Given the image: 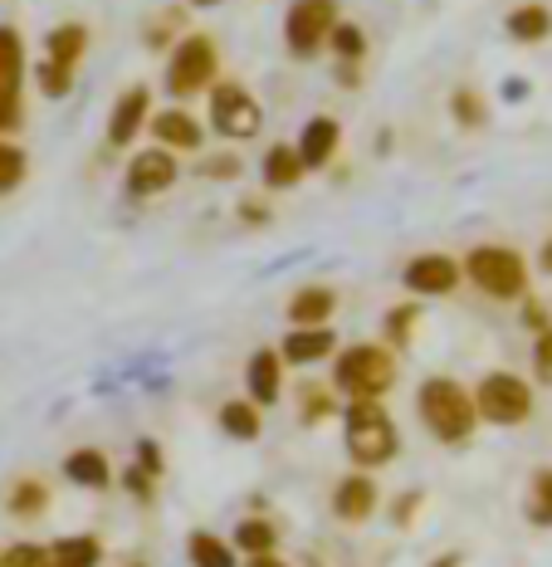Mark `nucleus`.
Listing matches in <instances>:
<instances>
[{"instance_id":"nucleus-11","label":"nucleus","mask_w":552,"mask_h":567,"mask_svg":"<svg viewBox=\"0 0 552 567\" xmlns=\"http://www.w3.org/2000/svg\"><path fill=\"white\" fill-rule=\"evenodd\" d=\"M176 172H181V167H176V152H167V147H143L133 162H127L123 186H127V196H133V200H152V196L171 192Z\"/></svg>"},{"instance_id":"nucleus-28","label":"nucleus","mask_w":552,"mask_h":567,"mask_svg":"<svg viewBox=\"0 0 552 567\" xmlns=\"http://www.w3.org/2000/svg\"><path fill=\"white\" fill-rule=\"evenodd\" d=\"M523 518L533 528H552V465L533 470V480H528V489H523Z\"/></svg>"},{"instance_id":"nucleus-40","label":"nucleus","mask_w":552,"mask_h":567,"mask_svg":"<svg viewBox=\"0 0 552 567\" xmlns=\"http://www.w3.org/2000/svg\"><path fill=\"white\" fill-rule=\"evenodd\" d=\"M420 504H426V494H420V489H406L402 499L392 504V524H396V528H410V524H416V514H420Z\"/></svg>"},{"instance_id":"nucleus-35","label":"nucleus","mask_w":552,"mask_h":567,"mask_svg":"<svg viewBox=\"0 0 552 567\" xmlns=\"http://www.w3.org/2000/svg\"><path fill=\"white\" fill-rule=\"evenodd\" d=\"M196 172L210 176V182H240L244 162H240V152H210V157L196 162Z\"/></svg>"},{"instance_id":"nucleus-9","label":"nucleus","mask_w":552,"mask_h":567,"mask_svg":"<svg viewBox=\"0 0 552 567\" xmlns=\"http://www.w3.org/2000/svg\"><path fill=\"white\" fill-rule=\"evenodd\" d=\"M20 84H25V40H20V30L0 25V137L25 123Z\"/></svg>"},{"instance_id":"nucleus-44","label":"nucleus","mask_w":552,"mask_h":567,"mask_svg":"<svg viewBox=\"0 0 552 567\" xmlns=\"http://www.w3.org/2000/svg\"><path fill=\"white\" fill-rule=\"evenodd\" d=\"M240 567H289V563L279 558V553H264V558H244Z\"/></svg>"},{"instance_id":"nucleus-15","label":"nucleus","mask_w":552,"mask_h":567,"mask_svg":"<svg viewBox=\"0 0 552 567\" xmlns=\"http://www.w3.org/2000/svg\"><path fill=\"white\" fill-rule=\"evenodd\" d=\"M293 147H299V157H303V167L309 172L333 167L337 147H343V123H337V117H309Z\"/></svg>"},{"instance_id":"nucleus-29","label":"nucleus","mask_w":552,"mask_h":567,"mask_svg":"<svg viewBox=\"0 0 552 567\" xmlns=\"http://www.w3.org/2000/svg\"><path fill=\"white\" fill-rule=\"evenodd\" d=\"M186 10L181 6H167V10H157V16H147V25H143V44L147 50H167V44H181L186 40Z\"/></svg>"},{"instance_id":"nucleus-20","label":"nucleus","mask_w":552,"mask_h":567,"mask_svg":"<svg viewBox=\"0 0 552 567\" xmlns=\"http://www.w3.org/2000/svg\"><path fill=\"white\" fill-rule=\"evenodd\" d=\"M260 176H264L269 192H293V186L309 176V167H303V157H299L293 142H274V147L264 152V162H260Z\"/></svg>"},{"instance_id":"nucleus-18","label":"nucleus","mask_w":552,"mask_h":567,"mask_svg":"<svg viewBox=\"0 0 552 567\" xmlns=\"http://www.w3.org/2000/svg\"><path fill=\"white\" fill-rule=\"evenodd\" d=\"M152 137H157V147H167V152H201L206 147V127L186 109H162L152 117Z\"/></svg>"},{"instance_id":"nucleus-34","label":"nucleus","mask_w":552,"mask_h":567,"mask_svg":"<svg viewBox=\"0 0 552 567\" xmlns=\"http://www.w3.org/2000/svg\"><path fill=\"white\" fill-rule=\"evenodd\" d=\"M25 172H30L25 152H20L10 137H0V196H6V192H15V186L25 182Z\"/></svg>"},{"instance_id":"nucleus-19","label":"nucleus","mask_w":552,"mask_h":567,"mask_svg":"<svg viewBox=\"0 0 552 567\" xmlns=\"http://www.w3.org/2000/svg\"><path fill=\"white\" fill-rule=\"evenodd\" d=\"M64 480L79 484V489H108L113 484V460L98 451V445H79V451L64 455Z\"/></svg>"},{"instance_id":"nucleus-3","label":"nucleus","mask_w":552,"mask_h":567,"mask_svg":"<svg viewBox=\"0 0 552 567\" xmlns=\"http://www.w3.org/2000/svg\"><path fill=\"white\" fill-rule=\"evenodd\" d=\"M343 445L357 470H382L392 465L396 451H402V431H396L392 411L382 401H347L343 411Z\"/></svg>"},{"instance_id":"nucleus-27","label":"nucleus","mask_w":552,"mask_h":567,"mask_svg":"<svg viewBox=\"0 0 552 567\" xmlns=\"http://www.w3.org/2000/svg\"><path fill=\"white\" fill-rule=\"evenodd\" d=\"M50 558L54 567H98L103 563V543L93 534H69L50 543Z\"/></svg>"},{"instance_id":"nucleus-26","label":"nucleus","mask_w":552,"mask_h":567,"mask_svg":"<svg viewBox=\"0 0 552 567\" xmlns=\"http://www.w3.org/2000/svg\"><path fill=\"white\" fill-rule=\"evenodd\" d=\"M50 484L44 480H34V475H25V480H15L10 484V494H6V509L15 514V518H40V514H50Z\"/></svg>"},{"instance_id":"nucleus-8","label":"nucleus","mask_w":552,"mask_h":567,"mask_svg":"<svg viewBox=\"0 0 552 567\" xmlns=\"http://www.w3.org/2000/svg\"><path fill=\"white\" fill-rule=\"evenodd\" d=\"M337 30V0H293L284 16V44L293 59H313L327 50Z\"/></svg>"},{"instance_id":"nucleus-30","label":"nucleus","mask_w":552,"mask_h":567,"mask_svg":"<svg viewBox=\"0 0 552 567\" xmlns=\"http://www.w3.org/2000/svg\"><path fill=\"white\" fill-rule=\"evenodd\" d=\"M333 416H337L333 382H303V392H299V421L303 425H323V421H333Z\"/></svg>"},{"instance_id":"nucleus-17","label":"nucleus","mask_w":552,"mask_h":567,"mask_svg":"<svg viewBox=\"0 0 552 567\" xmlns=\"http://www.w3.org/2000/svg\"><path fill=\"white\" fill-rule=\"evenodd\" d=\"M284 313H289V328H327V318L337 313V293L327 284H303V289L289 293Z\"/></svg>"},{"instance_id":"nucleus-32","label":"nucleus","mask_w":552,"mask_h":567,"mask_svg":"<svg viewBox=\"0 0 552 567\" xmlns=\"http://www.w3.org/2000/svg\"><path fill=\"white\" fill-rule=\"evenodd\" d=\"M416 323H420V303H396V309H386V318H382V333L392 348H410Z\"/></svg>"},{"instance_id":"nucleus-37","label":"nucleus","mask_w":552,"mask_h":567,"mask_svg":"<svg viewBox=\"0 0 552 567\" xmlns=\"http://www.w3.org/2000/svg\"><path fill=\"white\" fill-rule=\"evenodd\" d=\"M533 382L552 386V328L533 338Z\"/></svg>"},{"instance_id":"nucleus-6","label":"nucleus","mask_w":552,"mask_h":567,"mask_svg":"<svg viewBox=\"0 0 552 567\" xmlns=\"http://www.w3.org/2000/svg\"><path fill=\"white\" fill-rule=\"evenodd\" d=\"M475 406H479V421H489V425H523L533 416V386H528L519 372L494 368L479 377Z\"/></svg>"},{"instance_id":"nucleus-21","label":"nucleus","mask_w":552,"mask_h":567,"mask_svg":"<svg viewBox=\"0 0 552 567\" xmlns=\"http://www.w3.org/2000/svg\"><path fill=\"white\" fill-rule=\"evenodd\" d=\"M84 54H88V25H79V20H64V25H54L44 34V59L69 69V74H79V59Z\"/></svg>"},{"instance_id":"nucleus-1","label":"nucleus","mask_w":552,"mask_h":567,"mask_svg":"<svg viewBox=\"0 0 552 567\" xmlns=\"http://www.w3.org/2000/svg\"><path fill=\"white\" fill-rule=\"evenodd\" d=\"M416 421L426 425L430 441L440 445H465L479 431V406L475 392H465L455 377H426L416 386Z\"/></svg>"},{"instance_id":"nucleus-23","label":"nucleus","mask_w":552,"mask_h":567,"mask_svg":"<svg viewBox=\"0 0 552 567\" xmlns=\"http://www.w3.org/2000/svg\"><path fill=\"white\" fill-rule=\"evenodd\" d=\"M216 421H220V431H226L230 441H260V431H264V416H260V406H254L250 396L220 401Z\"/></svg>"},{"instance_id":"nucleus-38","label":"nucleus","mask_w":552,"mask_h":567,"mask_svg":"<svg viewBox=\"0 0 552 567\" xmlns=\"http://www.w3.org/2000/svg\"><path fill=\"white\" fill-rule=\"evenodd\" d=\"M123 489L133 494L137 504H152V499H157V480H152L147 470H137V465H133V470H123Z\"/></svg>"},{"instance_id":"nucleus-12","label":"nucleus","mask_w":552,"mask_h":567,"mask_svg":"<svg viewBox=\"0 0 552 567\" xmlns=\"http://www.w3.org/2000/svg\"><path fill=\"white\" fill-rule=\"evenodd\" d=\"M382 504V489L367 470H347L343 480L333 484V518L337 524H367Z\"/></svg>"},{"instance_id":"nucleus-24","label":"nucleus","mask_w":552,"mask_h":567,"mask_svg":"<svg viewBox=\"0 0 552 567\" xmlns=\"http://www.w3.org/2000/svg\"><path fill=\"white\" fill-rule=\"evenodd\" d=\"M235 553H244V558H264V553H279V528L274 518L264 514H250L235 524Z\"/></svg>"},{"instance_id":"nucleus-45","label":"nucleus","mask_w":552,"mask_h":567,"mask_svg":"<svg viewBox=\"0 0 552 567\" xmlns=\"http://www.w3.org/2000/svg\"><path fill=\"white\" fill-rule=\"evenodd\" d=\"M430 567H465V553H445V558H436Z\"/></svg>"},{"instance_id":"nucleus-36","label":"nucleus","mask_w":552,"mask_h":567,"mask_svg":"<svg viewBox=\"0 0 552 567\" xmlns=\"http://www.w3.org/2000/svg\"><path fill=\"white\" fill-rule=\"evenodd\" d=\"M0 567H54V558L40 543H15V548L0 553Z\"/></svg>"},{"instance_id":"nucleus-41","label":"nucleus","mask_w":552,"mask_h":567,"mask_svg":"<svg viewBox=\"0 0 552 567\" xmlns=\"http://www.w3.org/2000/svg\"><path fill=\"white\" fill-rule=\"evenodd\" d=\"M137 470H147L152 480H162V470H167V460H162V445L157 441H137Z\"/></svg>"},{"instance_id":"nucleus-10","label":"nucleus","mask_w":552,"mask_h":567,"mask_svg":"<svg viewBox=\"0 0 552 567\" xmlns=\"http://www.w3.org/2000/svg\"><path fill=\"white\" fill-rule=\"evenodd\" d=\"M460 279H465V265L445 250H426V255L406 259V269H402V284L416 299H445V293L460 289Z\"/></svg>"},{"instance_id":"nucleus-42","label":"nucleus","mask_w":552,"mask_h":567,"mask_svg":"<svg viewBox=\"0 0 552 567\" xmlns=\"http://www.w3.org/2000/svg\"><path fill=\"white\" fill-rule=\"evenodd\" d=\"M240 220H250V226H269V206L264 200H240Z\"/></svg>"},{"instance_id":"nucleus-48","label":"nucleus","mask_w":552,"mask_h":567,"mask_svg":"<svg viewBox=\"0 0 552 567\" xmlns=\"http://www.w3.org/2000/svg\"><path fill=\"white\" fill-rule=\"evenodd\" d=\"M127 567H147V563H127Z\"/></svg>"},{"instance_id":"nucleus-22","label":"nucleus","mask_w":552,"mask_h":567,"mask_svg":"<svg viewBox=\"0 0 552 567\" xmlns=\"http://www.w3.org/2000/svg\"><path fill=\"white\" fill-rule=\"evenodd\" d=\"M503 30H509L513 44H543L552 34V10L538 6V0H528V6H513L509 16H503Z\"/></svg>"},{"instance_id":"nucleus-16","label":"nucleus","mask_w":552,"mask_h":567,"mask_svg":"<svg viewBox=\"0 0 552 567\" xmlns=\"http://www.w3.org/2000/svg\"><path fill=\"white\" fill-rule=\"evenodd\" d=\"M279 352H284L289 368H313V362H327L337 358V333L333 328H289L284 342H279Z\"/></svg>"},{"instance_id":"nucleus-7","label":"nucleus","mask_w":552,"mask_h":567,"mask_svg":"<svg viewBox=\"0 0 552 567\" xmlns=\"http://www.w3.org/2000/svg\"><path fill=\"white\" fill-rule=\"evenodd\" d=\"M210 127L226 142H250L264 127V109L240 79H220L210 89Z\"/></svg>"},{"instance_id":"nucleus-5","label":"nucleus","mask_w":552,"mask_h":567,"mask_svg":"<svg viewBox=\"0 0 552 567\" xmlns=\"http://www.w3.org/2000/svg\"><path fill=\"white\" fill-rule=\"evenodd\" d=\"M220 84V50L210 34H186L181 44L167 59V93L171 99H196V93H210Z\"/></svg>"},{"instance_id":"nucleus-47","label":"nucleus","mask_w":552,"mask_h":567,"mask_svg":"<svg viewBox=\"0 0 552 567\" xmlns=\"http://www.w3.org/2000/svg\"><path fill=\"white\" fill-rule=\"evenodd\" d=\"M191 6H220V0H191Z\"/></svg>"},{"instance_id":"nucleus-13","label":"nucleus","mask_w":552,"mask_h":567,"mask_svg":"<svg viewBox=\"0 0 552 567\" xmlns=\"http://www.w3.org/2000/svg\"><path fill=\"white\" fill-rule=\"evenodd\" d=\"M284 352L279 348H260L250 352V362H244V396L254 401V406H274L279 396H284Z\"/></svg>"},{"instance_id":"nucleus-33","label":"nucleus","mask_w":552,"mask_h":567,"mask_svg":"<svg viewBox=\"0 0 552 567\" xmlns=\"http://www.w3.org/2000/svg\"><path fill=\"white\" fill-rule=\"evenodd\" d=\"M327 50H333L343 64H362V54H367V30L352 25V20H337L333 40H327Z\"/></svg>"},{"instance_id":"nucleus-39","label":"nucleus","mask_w":552,"mask_h":567,"mask_svg":"<svg viewBox=\"0 0 552 567\" xmlns=\"http://www.w3.org/2000/svg\"><path fill=\"white\" fill-rule=\"evenodd\" d=\"M523 328H528V333H548V328H552V303H543V299H533V293H528V299H523Z\"/></svg>"},{"instance_id":"nucleus-46","label":"nucleus","mask_w":552,"mask_h":567,"mask_svg":"<svg viewBox=\"0 0 552 567\" xmlns=\"http://www.w3.org/2000/svg\"><path fill=\"white\" fill-rule=\"evenodd\" d=\"M538 265H543L548 275H552V240H543V250H538Z\"/></svg>"},{"instance_id":"nucleus-14","label":"nucleus","mask_w":552,"mask_h":567,"mask_svg":"<svg viewBox=\"0 0 552 567\" xmlns=\"http://www.w3.org/2000/svg\"><path fill=\"white\" fill-rule=\"evenodd\" d=\"M147 109H152L147 84H133V89L117 93V103H113V113H108V147H133V137L152 123Z\"/></svg>"},{"instance_id":"nucleus-31","label":"nucleus","mask_w":552,"mask_h":567,"mask_svg":"<svg viewBox=\"0 0 552 567\" xmlns=\"http://www.w3.org/2000/svg\"><path fill=\"white\" fill-rule=\"evenodd\" d=\"M450 117L460 127H485L489 123V103H485V93L479 89H469V84H460L450 93Z\"/></svg>"},{"instance_id":"nucleus-4","label":"nucleus","mask_w":552,"mask_h":567,"mask_svg":"<svg viewBox=\"0 0 552 567\" xmlns=\"http://www.w3.org/2000/svg\"><path fill=\"white\" fill-rule=\"evenodd\" d=\"M465 275L479 293L509 303V299H528V259L513 245H475L465 259Z\"/></svg>"},{"instance_id":"nucleus-43","label":"nucleus","mask_w":552,"mask_h":567,"mask_svg":"<svg viewBox=\"0 0 552 567\" xmlns=\"http://www.w3.org/2000/svg\"><path fill=\"white\" fill-rule=\"evenodd\" d=\"M333 79H337L343 89H357V84H362V69H357V64H343V59H337V74H333Z\"/></svg>"},{"instance_id":"nucleus-2","label":"nucleus","mask_w":552,"mask_h":567,"mask_svg":"<svg viewBox=\"0 0 552 567\" xmlns=\"http://www.w3.org/2000/svg\"><path fill=\"white\" fill-rule=\"evenodd\" d=\"M396 358L392 348H382V342H347L343 352L333 358V392L347 396V401H382L396 392Z\"/></svg>"},{"instance_id":"nucleus-25","label":"nucleus","mask_w":552,"mask_h":567,"mask_svg":"<svg viewBox=\"0 0 552 567\" xmlns=\"http://www.w3.org/2000/svg\"><path fill=\"white\" fill-rule=\"evenodd\" d=\"M186 558H191V567H240L235 563V543L210 534V528H196V534L186 538Z\"/></svg>"}]
</instances>
